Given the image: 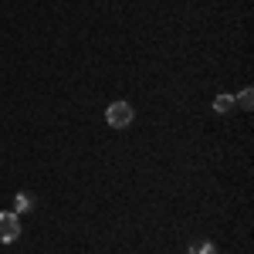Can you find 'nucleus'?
I'll return each mask as SVG.
<instances>
[{
  "label": "nucleus",
  "mask_w": 254,
  "mask_h": 254,
  "mask_svg": "<svg viewBox=\"0 0 254 254\" xmlns=\"http://www.w3.org/2000/svg\"><path fill=\"white\" fill-rule=\"evenodd\" d=\"M105 122H109L112 129H126V126L132 122V105H129V102H112L109 112H105Z\"/></svg>",
  "instance_id": "1"
},
{
  "label": "nucleus",
  "mask_w": 254,
  "mask_h": 254,
  "mask_svg": "<svg viewBox=\"0 0 254 254\" xmlns=\"http://www.w3.org/2000/svg\"><path fill=\"white\" fill-rule=\"evenodd\" d=\"M17 237H20L17 214H0V241H3V244H10V241H17Z\"/></svg>",
  "instance_id": "2"
},
{
  "label": "nucleus",
  "mask_w": 254,
  "mask_h": 254,
  "mask_svg": "<svg viewBox=\"0 0 254 254\" xmlns=\"http://www.w3.org/2000/svg\"><path fill=\"white\" fill-rule=\"evenodd\" d=\"M237 105H241V109H251V105H254V92H251V88H244V92L237 95Z\"/></svg>",
  "instance_id": "5"
},
{
  "label": "nucleus",
  "mask_w": 254,
  "mask_h": 254,
  "mask_svg": "<svg viewBox=\"0 0 254 254\" xmlns=\"http://www.w3.org/2000/svg\"><path fill=\"white\" fill-rule=\"evenodd\" d=\"M214 109H217V112H231V109H234V95H217L214 98Z\"/></svg>",
  "instance_id": "4"
},
{
  "label": "nucleus",
  "mask_w": 254,
  "mask_h": 254,
  "mask_svg": "<svg viewBox=\"0 0 254 254\" xmlns=\"http://www.w3.org/2000/svg\"><path fill=\"white\" fill-rule=\"evenodd\" d=\"M31 207H34V196L31 193H17L14 196V210H17V214H27Z\"/></svg>",
  "instance_id": "3"
},
{
  "label": "nucleus",
  "mask_w": 254,
  "mask_h": 254,
  "mask_svg": "<svg viewBox=\"0 0 254 254\" xmlns=\"http://www.w3.org/2000/svg\"><path fill=\"white\" fill-rule=\"evenodd\" d=\"M193 251H196V254H214V244H210V241H200Z\"/></svg>",
  "instance_id": "6"
},
{
  "label": "nucleus",
  "mask_w": 254,
  "mask_h": 254,
  "mask_svg": "<svg viewBox=\"0 0 254 254\" xmlns=\"http://www.w3.org/2000/svg\"><path fill=\"white\" fill-rule=\"evenodd\" d=\"M187 254H196V251H193V248H190V251H187Z\"/></svg>",
  "instance_id": "7"
}]
</instances>
